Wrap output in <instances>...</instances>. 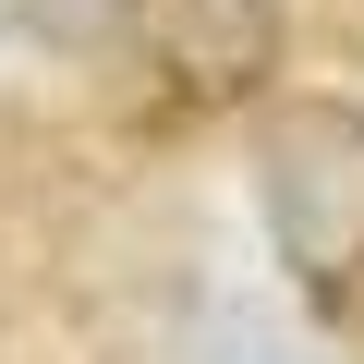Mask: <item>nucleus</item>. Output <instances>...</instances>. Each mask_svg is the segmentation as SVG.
<instances>
[{"label":"nucleus","mask_w":364,"mask_h":364,"mask_svg":"<svg viewBox=\"0 0 364 364\" xmlns=\"http://www.w3.org/2000/svg\"><path fill=\"white\" fill-rule=\"evenodd\" d=\"M0 37H25L49 61H134L146 0H0Z\"/></svg>","instance_id":"3"},{"label":"nucleus","mask_w":364,"mask_h":364,"mask_svg":"<svg viewBox=\"0 0 364 364\" xmlns=\"http://www.w3.org/2000/svg\"><path fill=\"white\" fill-rule=\"evenodd\" d=\"M146 37H158L170 85L195 97V109H243V97L279 73V49H291L279 0H158V13H146Z\"/></svg>","instance_id":"2"},{"label":"nucleus","mask_w":364,"mask_h":364,"mask_svg":"<svg viewBox=\"0 0 364 364\" xmlns=\"http://www.w3.org/2000/svg\"><path fill=\"white\" fill-rule=\"evenodd\" d=\"M195 364H316L267 304H243V291H219L207 316H195Z\"/></svg>","instance_id":"4"},{"label":"nucleus","mask_w":364,"mask_h":364,"mask_svg":"<svg viewBox=\"0 0 364 364\" xmlns=\"http://www.w3.org/2000/svg\"><path fill=\"white\" fill-rule=\"evenodd\" d=\"M255 219L267 267L304 304H340L364 279V97H291L255 122Z\"/></svg>","instance_id":"1"}]
</instances>
